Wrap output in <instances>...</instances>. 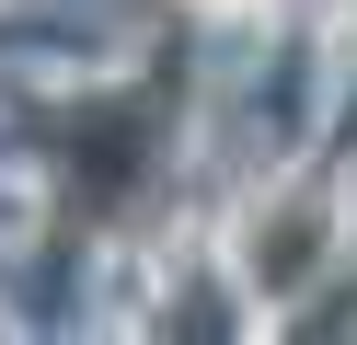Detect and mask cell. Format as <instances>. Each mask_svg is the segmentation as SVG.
I'll return each mask as SVG.
<instances>
[{
    "label": "cell",
    "instance_id": "6da1fadb",
    "mask_svg": "<svg viewBox=\"0 0 357 345\" xmlns=\"http://www.w3.org/2000/svg\"><path fill=\"white\" fill-rule=\"evenodd\" d=\"M162 150H173V92L162 81L81 92L58 115V184H70L81 219H139V196L162 184Z\"/></svg>",
    "mask_w": 357,
    "mask_h": 345
},
{
    "label": "cell",
    "instance_id": "7a4b0ae2",
    "mask_svg": "<svg viewBox=\"0 0 357 345\" xmlns=\"http://www.w3.org/2000/svg\"><path fill=\"white\" fill-rule=\"evenodd\" d=\"M323 242H334V207L311 196V184H300V196H277V219L242 230V276H254V299H288L311 265H323Z\"/></svg>",
    "mask_w": 357,
    "mask_h": 345
}]
</instances>
